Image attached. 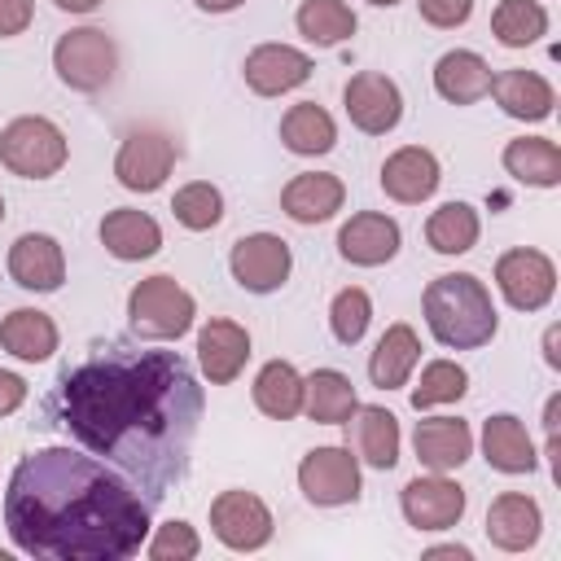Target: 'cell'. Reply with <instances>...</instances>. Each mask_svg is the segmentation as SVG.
<instances>
[{"instance_id": "6da1fadb", "label": "cell", "mask_w": 561, "mask_h": 561, "mask_svg": "<svg viewBox=\"0 0 561 561\" xmlns=\"http://www.w3.org/2000/svg\"><path fill=\"white\" fill-rule=\"evenodd\" d=\"M57 425L92 456L118 465L145 500L184 478L202 421V386L175 351L110 346L66 368L53 394Z\"/></svg>"}, {"instance_id": "7a4b0ae2", "label": "cell", "mask_w": 561, "mask_h": 561, "mask_svg": "<svg viewBox=\"0 0 561 561\" xmlns=\"http://www.w3.org/2000/svg\"><path fill=\"white\" fill-rule=\"evenodd\" d=\"M149 500L101 456L39 447L18 460L4 491V526L26 557L127 561L149 539Z\"/></svg>"}, {"instance_id": "3957f363", "label": "cell", "mask_w": 561, "mask_h": 561, "mask_svg": "<svg viewBox=\"0 0 561 561\" xmlns=\"http://www.w3.org/2000/svg\"><path fill=\"white\" fill-rule=\"evenodd\" d=\"M421 311H425L430 333H434L443 346H451V351L486 346V342L495 337V329H500L491 289H486L473 272H447V276H434V280L425 285Z\"/></svg>"}, {"instance_id": "277c9868", "label": "cell", "mask_w": 561, "mask_h": 561, "mask_svg": "<svg viewBox=\"0 0 561 561\" xmlns=\"http://www.w3.org/2000/svg\"><path fill=\"white\" fill-rule=\"evenodd\" d=\"M66 131L44 114H22L0 131V167H9L22 180H48L66 167Z\"/></svg>"}, {"instance_id": "5b68a950", "label": "cell", "mask_w": 561, "mask_h": 561, "mask_svg": "<svg viewBox=\"0 0 561 561\" xmlns=\"http://www.w3.org/2000/svg\"><path fill=\"white\" fill-rule=\"evenodd\" d=\"M193 316H197L193 294L171 276H145L127 294V320L140 337H158V342L184 337L193 329Z\"/></svg>"}, {"instance_id": "8992f818", "label": "cell", "mask_w": 561, "mask_h": 561, "mask_svg": "<svg viewBox=\"0 0 561 561\" xmlns=\"http://www.w3.org/2000/svg\"><path fill=\"white\" fill-rule=\"evenodd\" d=\"M53 70L75 92H101L118 70V48L96 26H75L53 44Z\"/></svg>"}, {"instance_id": "52a82bcc", "label": "cell", "mask_w": 561, "mask_h": 561, "mask_svg": "<svg viewBox=\"0 0 561 561\" xmlns=\"http://www.w3.org/2000/svg\"><path fill=\"white\" fill-rule=\"evenodd\" d=\"M495 285L504 294L508 307L517 311H539L552 302L557 294V263L543 254V250H530V245H517V250H504L495 259Z\"/></svg>"}, {"instance_id": "ba28073f", "label": "cell", "mask_w": 561, "mask_h": 561, "mask_svg": "<svg viewBox=\"0 0 561 561\" xmlns=\"http://www.w3.org/2000/svg\"><path fill=\"white\" fill-rule=\"evenodd\" d=\"M298 491L320 508L355 504L359 500V456H351V447H311L298 465Z\"/></svg>"}, {"instance_id": "9c48e42d", "label": "cell", "mask_w": 561, "mask_h": 561, "mask_svg": "<svg viewBox=\"0 0 561 561\" xmlns=\"http://www.w3.org/2000/svg\"><path fill=\"white\" fill-rule=\"evenodd\" d=\"M210 530L232 552H259L272 539V508L254 491H219L210 500Z\"/></svg>"}, {"instance_id": "30bf717a", "label": "cell", "mask_w": 561, "mask_h": 561, "mask_svg": "<svg viewBox=\"0 0 561 561\" xmlns=\"http://www.w3.org/2000/svg\"><path fill=\"white\" fill-rule=\"evenodd\" d=\"M228 267H232V280L250 294H272L289 280V267H294V254H289V241L276 237V232H250L232 245L228 254Z\"/></svg>"}, {"instance_id": "8fae6325", "label": "cell", "mask_w": 561, "mask_h": 561, "mask_svg": "<svg viewBox=\"0 0 561 561\" xmlns=\"http://www.w3.org/2000/svg\"><path fill=\"white\" fill-rule=\"evenodd\" d=\"M175 167V140L167 131H153V127H140L131 131L123 145H118V158H114V175L123 188L131 193H153L167 184Z\"/></svg>"}, {"instance_id": "7c38bea8", "label": "cell", "mask_w": 561, "mask_h": 561, "mask_svg": "<svg viewBox=\"0 0 561 561\" xmlns=\"http://www.w3.org/2000/svg\"><path fill=\"white\" fill-rule=\"evenodd\" d=\"M342 105H346V118L359 131H368V136H386L403 118V92H399V83L386 79V75H377V70L351 75L346 88H342Z\"/></svg>"}, {"instance_id": "4fadbf2b", "label": "cell", "mask_w": 561, "mask_h": 561, "mask_svg": "<svg viewBox=\"0 0 561 561\" xmlns=\"http://www.w3.org/2000/svg\"><path fill=\"white\" fill-rule=\"evenodd\" d=\"M399 508H403L408 526H416V530H451L465 517V491L447 473L412 478L399 495Z\"/></svg>"}, {"instance_id": "5bb4252c", "label": "cell", "mask_w": 561, "mask_h": 561, "mask_svg": "<svg viewBox=\"0 0 561 561\" xmlns=\"http://www.w3.org/2000/svg\"><path fill=\"white\" fill-rule=\"evenodd\" d=\"M399 241H403V232H399V224H394L390 215H381V210H359V215H351V219L342 224V232H337V254H342L346 263H355V267H381V263H390V259L399 254Z\"/></svg>"}, {"instance_id": "9a60e30c", "label": "cell", "mask_w": 561, "mask_h": 561, "mask_svg": "<svg viewBox=\"0 0 561 561\" xmlns=\"http://www.w3.org/2000/svg\"><path fill=\"white\" fill-rule=\"evenodd\" d=\"M245 83L250 92L259 96H280V92H294L298 83L311 79V57L294 44H259L245 53Z\"/></svg>"}, {"instance_id": "2e32d148", "label": "cell", "mask_w": 561, "mask_h": 561, "mask_svg": "<svg viewBox=\"0 0 561 561\" xmlns=\"http://www.w3.org/2000/svg\"><path fill=\"white\" fill-rule=\"evenodd\" d=\"M438 180H443L438 158L421 145H403L381 162V193L390 202H403V206H416V202L434 197Z\"/></svg>"}, {"instance_id": "e0dca14e", "label": "cell", "mask_w": 561, "mask_h": 561, "mask_svg": "<svg viewBox=\"0 0 561 561\" xmlns=\"http://www.w3.org/2000/svg\"><path fill=\"white\" fill-rule=\"evenodd\" d=\"M245 359H250V333L237 320H206L197 329V364L210 386L237 381Z\"/></svg>"}, {"instance_id": "ac0fdd59", "label": "cell", "mask_w": 561, "mask_h": 561, "mask_svg": "<svg viewBox=\"0 0 561 561\" xmlns=\"http://www.w3.org/2000/svg\"><path fill=\"white\" fill-rule=\"evenodd\" d=\"M539 530H543V513H539V504L526 491H504V495L491 500V508H486V539L500 552L535 548Z\"/></svg>"}, {"instance_id": "d6986e66", "label": "cell", "mask_w": 561, "mask_h": 561, "mask_svg": "<svg viewBox=\"0 0 561 561\" xmlns=\"http://www.w3.org/2000/svg\"><path fill=\"white\" fill-rule=\"evenodd\" d=\"M9 276H13L22 289L53 294V289L66 280V254H61V245H57L48 232H22V237L9 245Z\"/></svg>"}, {"instance_id": "ffe728a7", "label": "cell", "mask_w": 561, "mask_h": 561, "mask_svg": "<svg viewBox=\"0 0 561 561\" xmlns=\"http://www.w3.org/2000/svg\"><path fill=\"white\" fill-rule=\"evenodd\" d=\"M412 447H416V460L434 473H451L469 460L473 451V430L469 421L460 416H425L416 421V434H412Z\"/></svg>"}, {"instance_id": "44dd1931", "label": "cell", "mask_w": 561, "mask_h": 561, "mask_svg": "<svg viewBox=\"0 0 561 561\" xmlns=\"http://www.w3.org/2000/svg\"><path fill=\"white\" fill-rule=\"evenodd\" d=\"M346 434H351V447L364 465H373L381 473L399 465V421H394V412H386L377 403H359L346 416Z\"/></svg>"}, {"instance_id": "7402d4cb", "label": "cell", "mask_w": 561, "mask_h": 561, "mask_svg": "<svg viewBox=\"0 0 561 561\" xmlns=\"http://www.w3.org/2000/svg\"><path fill=\"white\" fill-rule=\"evenodd\" d=\"M342 202H346V188L329 171H302L280 188V210L294 224H324L342 210Z\"/></svg>"}, {"instance_id": "603a6c76", "label": "cell", "mask_w": 561, "mask_h": 561, "mask_svg": "<svg viewBox=\"0 0 561 561\" xmlns=\"http://www.w3.org/2000/svg\"><path fill=\"white\" fill-rule=\"evenodd\" d=\"M491 96L508 118H522V123H543L557 105V92L539 70H500V75H491Z\"/></svg>"}, {"instance_id": "cb8c5ba5", "label": "cell", "mask_w": 561, "mask_h": 561, "mask_svg": "<svg viewBox=\"0 0 561 561\" xmlns=\"http://www.w3.org/2000/svg\"><path fill=\"white\" fill-rule=\"evenodd\" d=\"M101 245L114 259H123V263H140V259H149V254L162 250V228H158L153 215L131 210V206H118V210H110L101 219Z\"/></svg>"}, {"instance_id": "d4e9b609", "label": "cell", "mask_w": 561, "mask_h": 561, "mask_svg": "<svg viewBox=\"0 0 561 561\" xmlns=\"http://www.w3.org/2000/svg\"><path fill=\"white\" fill-rule=\"evenodd\" d=\"M434 92L451 105H473L491 92V66L473 48H451L434 66Z\"/></svg>"}, {"instance_id": "484cf974", "label": "cell", "mask_w": 561, "mask_h": 561, "mask_svg": "<svg viewBox=\"0 0 561 561\" xmlns=\"http://www.w3.org/2000/svg\"><path fill=\"white\" fill-rule=\"evenodd\" d=\"M482 456L500 473H530L539 465V451L513 412H495L491 421H482Z\"/></svg>"}, {"instance_id": "4316f807", "label": "cell", "mask_w": 561, "mask_h": 561, "mask_svg": "<svg viewBox=\"0 0 561 561\" xmlns=\"http://www.w3.org/2000/svg\"><path fill=\"white\" fill-rule=\"evenodd\" d=\"M416 359H421V337H416L412 324L399 320V324H390V329L381 333L377 351L368 355V381H373L377 390H399V386H408Z\"/></svg>"}, {"instance_id": "83f0119b", "label": "cell", "mask_w": 561, "mask_h": 561, "mask_svg": "<svg viewBox=\"0 0 561 561\" xmlns=\"http://www.w3.org/2000/svg\"><path fill=\"white\" fill-rule=\"evenodd\" d=\"M359 408V394L351 386L346 373L337 368H316L311 377H302V412L316 425H346V416Z\"/></svg>"}, {"instance_id": "f1b7e54d", "label": "cell", "mask_w": 561, "mask_h": 561, "mask_svg": "<svg viewBox=\"0 0 561 561\" xmlns=\"http://www.w3.org/2000/svg\"><path fill=\"white\" fill-rule=\"evenodd\" d=\"M280 140H285L289 153L316 158V153H329V149L337 145V123H333V114H329L324 105L298 101V105H289L285 118H280Z\"/></svg>"}, {"instance_id": "f546056e", "label": "cell", "mask_w": 561, "mask_h": 561, "mask_svg": "<svg viewBox=\"0 0 561 561\" xmlns=\"http://www.w3.org/2000/svg\"><path fill=\"white\" fill-rule=\"evenodd\" d=\"M0 346L13 355V359H26V364H39L57 351V324L53 316L35 311V307H18L0 320Z\"/></svg>"}, {"instance_id": "4dcf8cb0", "label": "cell", "mask_w": 561, "mask_h": 561, "mask_svg": "<svg viewBox=\"0 0 561 561\" xmlns=\"http://www.w3.org/2000/svg\"><path fill=\"white\" fill-rule=\"evenodd\" d=\"M504 171L522 184L557 188L561 184V149L548 136H517L504 145Z\"/></svg>"}, {"instance_id": "1f68e13d", "label": "cell", "mask_w": 561, "mask_h": 561, "mask_svg": "<svg viewBox=\"0 0 561 561\" xmlns=\"http://www.w3.org/2000/svg\"><path fill=\"white\" fill-rule=\"evenodd\" d=\"M254 408L272 421H289L302 412V377L289 359H267L254 377Z\"/></svg>"}, {"instance_id": "d6a6232c", "label": "cell", "mask_w": 561, "mask_h": 561, "mask_svg": "<svg viewBox=\"0 0 561 561\" xmlns=\"http://www.w3.org/2000/svg\"><path fill=\"white\" fill-rule=\"evenodd\" d=\"M482 219L469 202H443L430 219H425V241L434 254H465L478 245Z\"/></svg>"}, {"instance_id": "836d02e7", "label": "cell", "mask_w": 561, "mask_h": 561, "mask_svg": "<svg viewBox=\"0 0 561 561\" xmlns=\"http://www.w3.org/2000/svg\"><path fill=\"white\" fill-rule=\"evenodd\" d=\"M294 22H298V35L311 39V44H320V48H333V44L351 39L355 26H359L346 0H302L298 13H294Z\"/></svg>"}, {"instance_id": "e575fe53", "label": "cell", "mask_w": 561, "mask_h": 561, "mask_svg": "<svg viewBox=\"0 0 561 561\" xmlns=\"http://www.w3.org/2000/svg\"><path fill=\"white\" fill-rule=\"evenodd\" d=\"M491 31L504 48H526L548 35V9L539 0H500L491 13Z\"/></svg>"}, {"instance_id": "d590c367", "label": "cell", "mask_w": 561, "mask_h": 561, "mask_svg": "<svg viewBox=\"0 0 561 561\" xmlns=\"http://www.w3.org/2000/svg\"><path fill=\"white\" fill-rule=\"evenodd\" d=\"M171 215L188 228V232H206L224 219V193L210 184V180H193L184 188H175L171 197Z\"/></svg>"}, {"instance_id": "8d00e7d4", "label": "cell", "mask_w": 561, "mask_h": 561, "mask_svg": "<svg viewBox=\"0 0 561 561\" xmlns=\"http://www.w3.org/2000/svg\"><path fill=\"white\" fill-rule=\"evenodd\" d=\"M465 390H469V373L451 359H434L421 368V381L412 386V408L425 412L438 403H456V399H465Z\"/></svg>"}, {"instance_id": "74e56055", "label": "cell", "mask_w": 561, "mask_h": 561, "mask_svg": "<svg viewBox=\"0 0 561 561\" xmlns=\"http://www.w3.org/2000/svg\"><path fill=\"white\" fill-rule=\"evenodd\" d=\"M368 320H373V302L359 285L351 289H337L333 294V307H329V329L342 346H355L364 333H368Z\"/></svg>"}, {"instance_id": "f35d334b", "label": "cell", "mask_w": 561, "mask_h": 561, "mask_svg": "<svg viewBox=\"0 0 561 561\" xmlns=\"http://www.w3.org/2000/svg\"><path fill=\"white\" fill-rule=\"evenodd\" d=\"M197 552H202V539H197V530L188 522H167L149 539V557L153 561H193Z\"/></svg>"}, {"instance_id": "ab89813d", "label": "cell", "mask_w": 561, "mask_h": 561, "mask_svg": "<svg viewBox=\"0 0 561 561\" xmlns=\"http://www.w3.org/2000/svg\"><path fill=\"white\" fill-rule=\"evenodd\" d=\"M421 18L438 31H451V26H465L469 13H473V0H416Z\"/></svg>"}, {"instance_id": "60d3db41", "label": "cell", "mask_w": 561, "mask_h": 561, "mask_svg": "<svg viewBox=\"0 0 561 561\" xmlns=\"http://www.w3.org/2000/svg\"><path fill=\"white\" fill-rule=\"evenodd\" d=\"M35 18V0H0V35H22Z\"/></svg>"}, {"instance_id": "b9f144b4", "label": "cell", "mask_w": 561, "mask_h": 561, "mask_svg": "<svg viewBox=\"0 0 561 561\" xmlns=\"http://www.w3.org/2000/svg\"><path fill=\"white\" fill-rule=\"evenodd\" d=\"M26 403V381L18 377V373H9V368H0V416H9V412H18Z\"/></svg>"}, {"instance_id": "7bdbcfd3", "label": "cell", "mask_w": 561, "mask_h": 561, "mask_svg": "<svg viewBox=\"0 0 561 561\" xmlns=\"http://www.w3.org/2000/svg\"><path fill=\"white\" fill-rule=\"evenodd\" d=\"M557 421H561V394H552L548 403H543V430H548V456L557 460V451H561V443H557Z\"/></svg>"}, {"instance_id": "ee69618b", "label": "cell", "mask_w": 561, "mask_h": 561, "mask_svg": "<svg viewBox=\"0 0 561 561\" xmlns=\"http://www.w3.org/2000/svg\"><path fill=\"white\" fill-rule=\"evenodd\" d=\"M561 329L557 324H548V333H543V359H548V368H561Z\"/></svg>"}, {"instance_id": "f6af8a7d", "label": "cell", "mask_w": 561, "mask_h": 561, "mask_svg": "<svg viewBox=\"0 0 561 561\" xmlns=\"http://www.w3.org/2000/svg\"><path fill=\"white\" fill-rule=\"evenodd\" d=\"M197 9H206V13H232L237 4H245V0H193Z\"/></svg>"}, {"instance_id": "bcb514c9", "label": "cell", "mask_w": 561, "mask_h": 561, "mask_svg": "<svg viewBox=\"0 0 561 561\" xmlns=\"http://www.w3.org/2000/svg\"><path fill=\"white\" fill-rule=\"evenodd\" d=\"M57 9H66V13H92L101 0H53Z\"/></svg>"}, {"instance_id": "7dc6e473", "label": "cell", "mask_w": 561, "mask_h": 561, "mask_svg": "<svg viewBox=\"0 0 561 561\" xmlns=\"http://www.w3.org/2000/svg\"><path fill=\"white\" fill-rule=\"evenodd\" d=\"M425 557H456V561H469V548H460V543H447V548H430Z\"/></svg>"}, {"instance_id": "c3c4849f", "label": "cell", "mask_w": 561, "mask_h": 561, "mask_svg": "<svg viewBox=\"0 0 561 561\" xmlns=\"http://www.w3.org/2000/svg\"><path fill=\"white\" fill-rule=\"evenodd\" d=\"M368 4H381V9H390V4H399V0H368Z\"/></svg>"}, {"instance_id": "681fc988", "label": "cell", "mask_w": 561, "mask_h": 561, "mask_svg": "<svg viewBox=\"0 0 561 561\" xmlns=\"http://www.w3.org/2000/svg\"><path fill=\"white\" fill-rule=\"evenodd\" d=\"M0 219H4V197H0Z\"/></svg>"}, {"instance_id": "f907efd6", "label": "cell", "mask_w": 561, "mask_h": 561, "mask_svg": "<svg viewBox=\"0 0 561 561\" xmlns=\"http://www.w3.org/2000/svg\"><path fill=\"white\" fill-rule=\"evenodd\" d=\"M0 561H9V552H0Z\"/></svg>"}]
</instances>
